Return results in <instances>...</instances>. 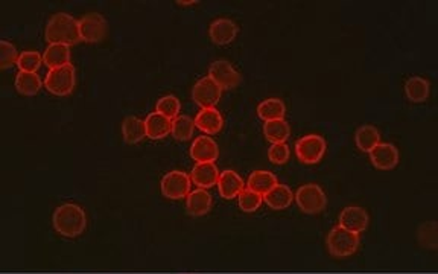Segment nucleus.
Listing matches in <instances>:
<instances>
[{
  "label": "nucleus",
  "instance_id": "f257e3e1",
  "mask_svg": "<svg viewBox=\"0 0 438 274\" xmlns=\"http://www.w3.org/2000/svg\"><path fill=\"white\" fill-rule=\"evenodd\" d=\"M54 228L66 238H77V236L86 232L87 215L78 204L66 203L55 209L52 217Z\"/></svg>",
  "mask_w": 438,
  "mask_h": 274
},
{
  "label": "nucleus",
  "instance_id": "f03ea898",
  "mask_svg": "<svg viewBox=\"0 0 438 274\" xmlns=\"http://www.w3.org/2000/svg\"><path fill=\"white\" fill-rule=\"evenodd\" d=\"M44 38L50 44L72 46L79 43V20H75L72 15L66 12L55 14L48 23Z\"/></svg>",
  "mask_w": 438,
  "mask_h": 274
},
{
  "label": "nucleus",
  "instance_id": "7ed1b4c3",
  "mask_svg": "<svg viewBox=\"0 0 438 274\" xmlns=\"http://www.w3.org/2000/svg\"><path fill=\"white\" fill-rule=\"evenodd\" d=\"M359 235L345 230L341 226L332 228L327 235L326 246L334 257H349L359 248Z\"/></svg>",
  "mask_w": 438,
  "mask_h": 274
},
{
  "label": "nucleus",
  "instance_id": "20e7f679",
  "mask_svg": "<svg viewBox=\"0 0 438 274\" xmlns=\"http://www.w3.org/2000/svg\"><path fill=\"white\" fill-rule=\"evenodd\" d=\"M75 67L73 64H66L58 68H50L44 80V87L55 96H67L75 89Z\"/></svg>",
  "mask_w": 438,
  "mask_h": 274
},
{
  "label": "nucleus",
  "instance_id": "39448f33",
  "mask_svg": "<svg viewBox=\"0 0 438 274\" xmlns=\"http://www.w3.org/2000/svg\"><path fill=\"white\" fill-rule=\"evenodd\" d=\"M297 206L301 212L314 215V213H320L326 209L327 198L326 194L323 192V189L318 185H305L300 186L297 194L294 195Z\"/></svg>",
  "mask_w": 438,
  "mask_h": 274
},
{
  "label": "nucleus",
  "instance_id": "423d86ee",
  "mask_svg": "<svg viewBox=\"0 0 438 274\" xmlns=\"http://www.w3.org/2000/svg\"><path fill=\"white\" fill-rule=\"evenodd\" d=\"M326 152V140L318 134L301 137L296 143V154L301 163L316 165Z\"/></svg>",
  "mask_w": 438,
  "mask_h": 274
},
{
  "label": "nucleus",
  "instance_id": "0eeeda50",
  "mask_svg": "<svg viewBox=\"0 0 438 274\" xmlns=\"http://www.w3.org/2000/svg\"><path fill=\"white\" fill-rule=\"evenodd\" d=\"M162 194L169 200H181L191 192V175L183 171H171L162 179Z\"/></svg>",
  "mask_w": 438,
  "mask_h": 274
},
{
  "label": "nucleus",
  "instance_id": "6e6552de",
  "mask_svg": "<svg viewBox=\"0 0 438 274\" xmlns=\"http://www.w3.org/2000/svg\"><path fill=\"white\" fill-rule=\"evenodd\" d=\"M105 34H107V21L104 15L90 12L79 20V35L82 42L99 43L104 40Z\"/></svg>",
  "mask_w": 438,
  "mask_h": 274
},
{
  "label": "nucleus",
  "instance_id": "1a4fd4ad",
  "mask_svg": "<svg viewBox=\"0 0 438 274\" xmlns=\"http://www.w3.org/2000/svg\"><path fill=\"white\" fill-rule=\"evenodd\" d=\"M221 93L222 89L215 81H211L209 76L201 78L192 89L193 101L202 109H215V105L221 99Z\"/></svg>",
  "mask_w": 438,
  "mask_h": 274
},
{
  "label": "nucleus",
  "instance_id": "9d476101",
  "mask_svg": "<svg viewBox=\"0 0 438 274\" xmlns=\"http://www.w3.org/2000/svg\"><path fill=\"white\" fill-rule=\"evenodd\" d=\"M209 78L215 81L221 89H233L240 82V75L231 63L225 60H218L209 68Z\"/></svg>",
  "mask_w": 438,
  "mask_h": 274
},
{
  "label": "nucleus",
  "instance_id": "9b49d317",
  "mask_svg": "<svg viewBox=\"0 0 438 274\" xmlns=\"http://www.w3.org/2000/svg\"><path fill=\"white\" fill-rule=\"evenodd\" d=\"M368 223L370 218L367 210L364 208H359V206H349V208H345L339 213V226L356 235L365 232Z\"/></svg>",
  "mask_w": 438,
  "mask_h": 274
},
{
  "label": "nucleus",
  "instance_id": "f8f14e48",
  "mask_svg": "<svg viewBox=\"0 0 438 274\" xmlns=\"http://www.w3.org/2000/svg\"><path fill=\"white\" fill-rule=\"evenodd\" d=\"M374 167L382 171L394 170L399 163V151L392 143H379L368 152Z\"/></svg>",
  "mask_w": 438,
  "mask_h": 274
},
{
  "label": "nucleus",
  "instance_id": "ddd939ff",
  "mask_svg": "<svg viewBox=\"0 0 438 274\" xmlns=\"http://www.w3.org/2000/svg\"><path fill=\"white\" fill-rule=\"evenodd\" d=\"M191 157L196 163H213L219 157L216 142L207 136L196 137L191 147Z\"/></svg>",
  "mask_w": 438,
  "mask_h": 274
},
{
  "label": "nucleus",
  "instance_id": "4468645a",
  "mask_svg": "<svg viewBox=\"0 0 438 274\" xmlns=\"http://www.w3.org/2000/svg\"><path fill=\"white\" fill-rule=\"evenodd\" d=\"M209 35L215 44L227 46L236 38L238 26L229 19H218L210 25Z\"/></svg>",
  "mask_w": 438,
  "mask_h": 274
},
{
  "label": "nucleus",
  "instance_id": "2eb2a0df",
  "mask_svg": "<svg viewBox=\"0 0 438 274\" xmlns=\"http://www.w3.org/2000/svg\"><path fill=\"white\" fill-rule=\"evenodd\" d=\"M244 189V180L239 177L238 172L227 170L219 174L218 190L219 195L225 198V200H233V198H236Z\"/></svg>",
  "mask_w": 438,
  "mask_h": 274
},
{
  "label": "nucleus",
  "instance_id": "dca6fc26",
  "mask_svg": "<svg viewBox=\"0 0 438 274\" xmlns=\"http://www.w3.org/2000/svg\"><path fill=\"white\" fill-rule=\"evenodd\" d=\"M211 209V195L206 189H195L186 198V210L191 217H202Z\"/></svg>",
  "mask_w": 438,
  "mask_h": 274
},
{
  "label": "nucleus",
  "instance_id": "f3484780",
  "mask_svg": "<svg viewBox=\"0 0 438 274\" xmlns=\"http://www.w3.org/2000/svg\"><path fill=\"white\" fill-rule=\"evenodd\" d=\"M195 127L206 134H216L222 129V114L216 109H202L195 118Z\"/></svg>",
  "mask_w": 438,
  "mask_h": 274
},
{
  "label": "nucleus",
  "instance_id": "a211bd4d",
  "mask_svg": "<svg viewBox=\"0 0 438 274\" xmlns=\"http://www.w3.org/2000/svg\"><path fill=\"white\" fill-rule=\"evenodd\" d=\"M219 172L215 163H198L191 172V181L195 183V186L200 189H210L218 185Z\"/></svg>",
  "mask_w": 438,
  "mask_h": 274
},
{
  "label": "nucleus",
  "instance_id": "6ab92c4d",
  "mask_svg": "<svg viewBox=\"0 0 438 274\" xmlns=\"http://www.w3.org/2000/svg\"><path fill=\"white\" fill-rule=\"evenodd\" d=\"M145 128H146V137H149L151 140H160L171 133L172 120L164 118L163 114L154 111L145 119Z\"/></svg>",
  "mask_w": 438,
  "mask_h": 274
},
{
  "label": "nucleus",
  "instance_id": "aec40b11",
  "mask_svg": "<svg viewBox=\"0 0 438 274\" xmlns=\"http://www.w3.org/2000/svg\"><path fill=\"white\" fill-rule=\"evenodd\" d=\"M294 201L292 190L286 185H276L268 194L263 195V203L274 210L289 208Z\"/></svg>",
  "mask_w": 438,
  "mask_h": 274
},
{
  "label": "nucleus",
  "instance_id": "412c9836",
  "mask_svg": "<svg viewBox=\"0 0 438 274\" xmlns=\"http://www.w3.org/2000/svg\"><path fill=\"white\" fill-rule=\"evenodd\" d=\"M276 185H278L277 177L269 171H254L250 174L247 181V188L260 194L262 197L268 194Z\"/></svg>",
  "mask_w": 438,
  "mask_h": 274
},
{
  "label": "nucleus",
  "instance_id": "4be33fe9",
  "mask_svg": "<svg viewBox=\"0 0 438 274\" xmlns=\"http://www.w3.org/2000/svg\"><path fill=\"white\" fill-rule=\"evenodd\" d=\"M44 64L50 68H58L70 64V49L64 44H49V48L43 53Z\"/></svg>",
  "mask_w": 438,
  "mask_h": 274
},
{
  "label": "nucleus",
  "instance_id": "5701e85b",
  "mask_svg": "<svg viewBox=\"0 0 438 274\" xmlns=\"http://www.w3.org/2000/svg\"><path fill=\"white\" fill-rule=\"evenodd\" d=\"M122 134L126 143L134 145L139 143L146 137L145 120H142L135 116H128L122 122Z\"/></svg>",
  "mask_w": 438,
  "mask_h": 274
},
{
  "label": "nucleus",
  "instance_id": "b1692460",
  "mask_svg": "<svg viewBox=\"0 0 438 274\" xmlns=\"http://www.w3.org/2000/svg\"><path fill=\"white\" fill-rule=\"evenodd\" d=\"M429 90L430 86L428 80L421 78V76H412V78L408 80L405 84V93L408 99L415 104L425 102L429 98Z\"/></svg>",
  "mask_w": 438,
  "mask_h": 274
},
{
  "label": "nucleus",
  "instance_id": "393cba45",
  "mask_svg": "<svg viewBox=\"0 0 438 274\" xmlns=\"http://www.w3.org/2000/svg\"><path fill=\"white\" fill-rule=\"evenodd\" d=\"M263 134L271 143H285L291 134V128L285 119L269 120L263 125Z\"/></svg>",
  "mask_w": 438,
  "mask_h": 274
},
{
  "label": "nucleus",
  "instance_id": "a878e982",
  "mask_svg": "<svg viewBox=\"0 0 438 274\" xmlns=\"http://www.w3.org/2000/svg\"><path fill=\"white\" fill-rule=\"evenodd\" d=\"M285 113H286V107H285L283 101H280V99H276V98L265 99V101H262L258 105V114L263 122L283 119Z\"/></svg>",
  "mask_w": 438,
  "mask_h": 274
},
{
  "label": "nucleus",
  "instance_id": "bb28decb",
  "mask_svg": "<svg viewBox=\"0 0 438 274\" xmlns=\"http://www.w3.org/2000/svg\"><path fill=\"white\" fill-rule=\"evenodd\" d=\"M354 142L361 151L370 152L376 145L381 143V134L373 125H362L354 134Z\"/></svg>",
  "mask_w": 438,
  "mask_h": 274
},
{
  "label": "nucleus",
  "instance_id": "cd10ccee",
  "mask_svg": "<svg viewBox=\"0 0 438 274\" xmlns=\"http://www.w3.org/2000/svg\"><path fill=\"white\" fill-rule=\"evenodd\" d=\"M43 86L41 78L37 73L19 72L16 76V89L20 95L34 96L40 91Z\"/></svg>",
  "mask_w": 438,
  "mask_h": 274
},
{
  "label": "nucleus",
  "instance_id": "c85d7f7f",
  "mask_svg": "<svg viewBox=\"0 0 438 274\" xmlns=\"http://www.w3.org/2000/svg\"><path fill=\"white\" fill-rule=\"evenodd\" d=\"M195 129V122L189 116H178L172 120V129L171 134L173 136V139L180 142L191 140L193 136Z\"/></svg>",
  "mask_w": 438,
  "mask_h": 274
},
{
  "label": "nucleus",
  "instance_id": "c756f323",
  "mask_svg": "<svg viewBox=\"0 0 438 274\" xmlns=\"http://www.w3.org/2000/svg\"><path fill=\"white\" fill-rule=\"evenodd\" d=\"M263 203V197L254 190L245 188L242 192L238 195V204L240 210H244L247 213H253L258 210Z\"/></svg>",
  "mask_w": 438,
  "mask_h": 274
},
{
  "label": "nucleus",
  "instance_id": "7c9ffc66",
  "mask_svg": "<svg viewBox=\"0 0 438 274\" xmlns=\"http://www.w3.org/2000/svg\"><path fill=\"white\" fill-rule=\"evenodd\" d=\"M180 109H181V104L178 101V98H175L173 95L163 96L162 99H158V102L155 104L157 113L163 114V116L168 118L169 120L178 118Z\"/></svg>",
  "mask_w": 438,
  "mask_h": 274
},
{
  "label": "nucleus",
  "instance_id": "2f4dec72",
  "mask_svg": "<svg viewBox=\"0 0 438 274\" xmlns=\"http://www.w3.org/2000/svg\"><path fill=\"white\" fill-rule=\"evenodd\" d=\"M43 61V57L39 52L34 51H26L23 53H20L17 66L20 68V72H29V73H37V68L40 67Z\"/></svg>",
  "mask_w": 438,
  "mask_h": 274
},
{
  "label": "nucleus",
  "instance_id": "473e14b6",
  "mask_svg": "<svg viewBox=\"0 0 438 274\" xmlns=\"http://www.w3.org/2000/svg\"><path fill=\"white\" fill-rule=\"evenodd\" d=\"M19 57L20 55L17 53V49L11 43L5 40L0 42V67L8 68L14 63H17Z\"/></svg>",
  "mask_w": 438,
  "mask_h": 274
},
{
  "label": "nucleus",
  "instance_id": "72a5a7b5",
  "mask_svg": "<svg viewBox=\"0 0 438 274\" xmlns=\"http://www.w3.org/2000/svg\"><path fill=\"white\" fill-rule=\"evenodd\" d=\"M291 151L286 143H273L268 149V158L276 165H285L289 160Z\"/></svg>",
  "mask_w": 438,
  "mask_h": 274
}]
</instances>
